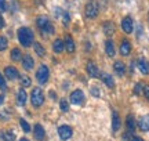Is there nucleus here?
I'll return each mask as SVG.
<instances>
[{
    "label": "nucleus",
    "instance_id": "33",
    "mask_svg": "<svg viewBox=\"0 0 149 141\" xmlns=\"http://www.w3.org/2000/svg\"><path fill=\"white\" fill-rule=\"evenodd\" d=\"M0 90H3V91H6L7 90V83H6L4 77H3V75L0 73Z\"/></svg>",
    "mask_w": 149,
    "mask_h": 141
},
{
    "label": "nucleus",
    "instance_id": "10",
    "mask_svg": "<svg viewBox=\"0 0 149 141\" xmlns=\"http://www.w3.org/2000/svg\"><path fill=\"white\" fill-rule=\"evenodd\" d=\"M33 133H35L36 140H39V141H43L44 140V137H46V131H44V129H43V126L40 125V123L35 125V130H33Z\"/></svg>",
    "mask_w": 149,
    "mask_h": 141
},
{
    "label": "nucleus",
    "instance_id": "29",
    "mask_svg": "<svg viewBox=\"0 0 149 141\" xmlns=\"http://www.w3.org/2000/svg\"><path fill=\"white\" fill-rule=\"evenodd\" d=\"M8 46V42H7V38L4 36H0V51H4Z\"/></svg>",
    "mask_w": 149,
    "mask_h": 141
},
{
    "label": "nucleus",
    "instance_id": "22",
    "mask_svg": "<svg viewBox=\"0 0 149 141\" xmlns=\"http://www.w3.org/2000/svg\"><path fill=\"white\" fill-rule=\"evenodd\" d=\"M105 51H107V54L109 55V57H113L115 55V44H113V42L112 40H107V43H105Z\"/></svg>",
    "mask_w": 149,
    "mask_h": 141
},
{
    "label": "nucleus",
    "instance_id": "15",
    "mask_svg": "<svg viewBox=\"0 0 149 141\" xmlns=\"http://www.w3.org/2000/svg\"><path fill=\"white\" fill-rule=\"evenodd\" d=\"M138 127H139V130H142V131L149 130V115H144V116L139 119Z\"/></svg>",
    "mask_w": 149,
    "mask_h": 141
},
{
    "label": "nucleus",
    "instance_id": "32",
    "mask_svg": "<svg viewBox=\"0 0 149 141\" xmlns=\"http://www.w3.org/2000/svg\"><path fill=\"white\" fill-rule=\"evenodd\" d=\"M59 108H61V111H64V112H68V111H69V104L66 103L65 100H62V101L59 103Z\"/></svg>",
    "mask_w": 149,
    "mask_h": 141
},
{
    "label": "nucleus",
    "instance_id": "6",
    "mask_svg": "<svg viewBox=\"0 0 149 141\" xmlns=\"http://www.w3.org/2000/svg\"><path fill=\"white\" fill-rule=\"evenodd\" d=\"M72 133H73V131L70 129V126H68V125H62L58 127V136L62 141L69 140L70 137H72Z\"/></svg>",
    "mask_w": 149,
    "mask_h": 141
},
{
    "label": "nucleus",
    "instance_id": "20",
    "mask_svg": "<svg viewBox=\"0 0 149 141\" xmlns=\"http://www.w3.org/2000/svg\"><path fill=\"white\" fill-rule=\"evenodd\" d=\"M126 126H127V131L133 133L135 130V120H134L133 115H127V119H126Z\"/></svg>",
    "mask_w": 149,
    "mask_h": 141
},
{
    "label": "nucleus",
    "instance_id": "39",
    "mask_svg": "<svg viewBox=\"0 0 149 141\" xmlns=\"http://www.w3.org/2000/svg\"><path fill=\"white\" fill-rule=\"evenodd\" d=\"M1 28H4V20H3V17L0 15V29Z\"/></svg>",
    "mask_w": 149,
    "mask_h": 141
},
{
    "label": "nucleus",
    "instance_id": "8",
    "mask_svg": "<svg viewBox=\"0 0 149 141\" xmlns=\"http://www.w3.org/2000/svg\"><path fill=\"white\" fill-rule=\"evenodd\" d=\"M122 29L126 33H131L134 29V22L133 20L130 18V17H126V18H123L122 21Z\"/></svg>",
    "mask_w": 149,
    "mask_h": 141
},
{
    "label": "nucleus",
    "instance_id": "23",
    "mask_svg": "<svg viewBox=\"0 0 149 141\" xmlns=\"http://www.w3.org/2000/svg\"><path fill=\"white\" fill-rule=\"evenodd\" d=\"M102 80H104V83H105L107 87H109V89H113V87H115V82H113V77H112L111 75L102 73Z\"/></svg>",
    "mask_w": 149,
    "mask_h": 141
},
{
    "label": "nucleus",
    "instance_id": "18",
    "mask_svg": "<svg viewBox=\"0 0 149 141\" xmlns=\"http://www.w3.org/2000/svg\"><path fill=\"white\" fill-rule=\"evenodd\" d=\"M65 49H66V51L68 53H73L74 51V42L73 39H72V36H65Z\"/></svg>",
    "mask_w": 149,
    "mask_h": 141
},
{
    "label": "nucleus",
    "instance_id": "9",
    "mask_svg": "<svg viewBox=\"0 0 149 141\" xmlns=\"http://www.w3.org/2000/svg\"><path fill=\"white\" fill-rule=\"evenodd\" d=\"M4 75L7 76V79H10V80H14V79H17V77H19L18 69L14 68V66H6Z\"/></svg>",
    "mask_w": 149,
    "mask_h": 141
},
{
    "label": "nucleus",
    "instance_id": "3",
    "mask_svg": "<svg viewBox=\"0 0 149 141\" xmlns=\"http://www.w3.org/2000/svg\"><path fill=\"white\" fill-rule=\"evenodd\" d=\"M31 103H32L33 107H42L43 103H44V94H43L42 89H39V87H35L32 90V94H31Z\"/></svg>",
    "mask_w": 149,
    "mask_h": 141
},
{
    "label": "nucleus",
    "instance_id": "21",
    "mask_svg": "<svg viewBox=\"0 0 149 141\" xmlns=\"http://www.w3.org/2000/svg\"><path fill=\"white\" fill-rule=\"evenodd\" d=\"M53 49H54V51H55L57 54H59V53H62V51H64V49H65L64 42H62L61 39H57V40L54 42V44H53Z\"/></svg>",
    "mask_w": 149,
    "mask_h": 141
},
{
    "label": "nucleus",
    "instance_id": "4",
    "mask_svg": "<svg viewBox=\"0 0 149 141\" xmlns=\"http://www.w3.org/2000/svg\"><path fill=\"white\" fill-rule=\"evenodd\" d=\"M48 77H50V70L46 65H40L39 69L36 72V79L40 84H46L48 82Z\"/></svg>",
    "mask_w": 149,
    "mask_h": 141
},
{
    "label": "nucleus",
    "instance_id": "26",
    "mask_svg": "<svg viewBox=\"0 0 149 141\" xmlns=\"http://www.w3.org/2000/svg\"><path fill=\"white\" fill-rule=\"evenodd\" d=\"M21 58H22V55H21L19 49H13L11 50V60L13 61H19Z\"/></svg>",
    "mask_w": 149,
    "mask_h": 141
},
{
    "label": "nucleus",
    "instance_id": "24",
    "mask_svg": "<svg viewBox=\"0 0 149 141\" xmlns=\"http://www.w3.org/2000/svg\"><path fill=\"white\" fill-rule=\"evenodd\" d=\"M104 32L107 33V36H112L115 33V25H113V22H105L104 24Z\"/></svg>",
    "mask_w": 149,
    "mask_h": 141
},
{
    "label": "nucleus",
    "instance_id": "34",
    "mask_svg": "<svg viewBox=\"0 0 149 141\" xmlns=\"http://www.w3.org/2000/svg\"><path fill=\"white\" fill-rule=\"evenodd\" d=\"M142 93H144L145 98L149 101V84H145V86H144V91H142Z\"/></svg>",
    "mask_w": 149,
    "mask_h": 141
},
{
    "label": "nucleus",
    "instance_id": "25",
    "mask_svg": "<svg viewBox=\"0 0 149 141\" xmlns=\"http://www.w3.org/2000/svg\"><path fill=\"white\" fill-rule=\"evenodd\" d=\"M33 49H35V51H36L37 55H40V57H44L46 51H44V47H43L40 43H33Z\"/></svg>",
    "mask_w": 149,
    "mask_h": 141
},
{
    "label": "nucleus",
    "instance_id": "30",
    "mask_svg": "<svg viewBox=\"0 0 149 141\" xmlns=\"http://www.w3.org/2000/svg\"><path fill=\"white\" fill-rule=\"evenodd\" d=\"M19 123H21L22 130L25 131V133H29V131H31V126H29V123H28L25 119H21V120H19Z\"/></svg>",
    "mask_w": 149,
    "mask_h": 141
},
{
    "label": "nucleus",
    "instance_id": "31",
    "mask_svg": "<svg viewBox=\"0 0 149 141\" xmlns=\"http://www.w3.org/2000/svg\"><path fill=\"white\" fill-rule=\"evenodd\" d=\"M21 83L24 87H29L32 84V80H31V77L29 76H22L21 77Z\"/></svg>",
    "mask_w": 149,
    "mask_h": 141
},
{
    "label": "nucleus",
    "instance_id": "5",
    "mask_svg": "<svg viewBox=\"0 0 149 141\" xmlns=\"http://www.w3.org/2000/svg\"><path fill=\"white\" fill-rule=\"evenodd\" d=\"M86 101L84 94L81 90H74L72 94H70V103L73 105H83Z\"/></svg>",
    "mask_w": 149,
    "mask_h": 141
},
{
    "label": "nucleus",
    "instance_id": "27",
    "mask_svg": "<svg viewBox=\"0 0 149 141\" xmlns=\"http://www.w3.org/2000/svg\"><path fill=\"white\" fill-rule=\"evenodd\" d=\"M3 140L4 141H14L15 140V134H14V131H11V130L4 131V133H3Z\"/></svg>",
    "mask_w": 149,
    "mask_h": 141
},
{
    "label": "nucleus",
    "instance_id": "38",
    "mask_svg": "<svg viewBox=\"0 0 149 141\" xmlns=\"http://www.w3.org/2000/svg\"><path fill=\"white\" fill-rule=\"evenodd\" d=\"M64 21H65V24L69 22V14H68V13H65L64 14Z\"/></svg>",
    "mask_w": 149,
    "mask_h": 141
},
{
    "label": "nucleus",
    "instance_id": "1",
    "mask_svg": "<svg viewBox=\"0 0 149 141\" xmlns=\"http://www.w3.org/2000/svg\"><path fill=\"white\" fill-rule=\"evenodd\" d=\"M18 40L24 47H29L33 43V32L29 28H19L18 29Z\"/></svg>",
    "mask_w": 149,
    "mask_h": 141
},
{
    "label": "nucleus",
    "instance_id": "2",
    "mask_svg": "<svg viewBox=\"0 0 149 141\" xmlns=\"http://www.w3.org/2000/svg\"><path fill=\"white\" fill-rule=\"evenodd\" d=\"M36 24H37V28L40 29V32H42L44 36L54 33V28H53V25H51V22L48 21L47 17H39L36 20Z\"/></svg>",
    "mask_w": 149,
    "mask_h": 141
},
{
    "label": "nucleus",
    "instance_id": "14",
    "mask_svg": "<svg viewBox=\"0 0 149 141\" xmlns=\"http://www.w3.org/2000/svg\"><path fill=\"white\" fill-rule=\"evenodd\" d=\"M33 65H35V61H33V58L29 54H26L22 58V66H24V69L31 70L33 68Z\"/></svg>",
    "mask_w": 149,
    "mask_h": 141
},
{
    "label": "nucleus",
    "instance_id": "12",
    "mask_svg": "<svg viewBox=\"0 0 149 141\" xmlns=\"http://www.w3.org/2000/svg\"><path fill=\"white\" fill-rule=\"evenodd\" d=\"M26 91L24 90V89H21V90H18V93H17V104L19 105V107H24L25 104H26Z\"/></svg>",
    "mask_w": 149,
    "mask_h": 141
},
{
    "label": "nucleus",
    "instance_id": "41",
    "mask_svg": "<svg viewBox=\"0 0 149 141\" xmlns=\"http://www.w3.org/2000/svg\"><path fill=\"white\" fill-rule=\"evenodd\" d=\"M50 97H51V98H55V94H54V91H50Z\"/></svg>",
    "mask_w": 149,
    "mask_h": 141
},
{
    "label": "nucleus",
    "instance_id": "19",
    "mask_svg": "<svg viewBox=\"0 0 149 141\" xmlns=\"http://www.w3.org/2000/svg\"><path fill=\"white\" fill-rule=\"evenodd\" d=\"M112 129H113V131H117L120 129V118H119V114L115 111L112 114Z\"/></svg>",
    "mask_w": 149,
    "mask_h": 141
},
{
    "label": "nucleus",
    "instance_id": "11",
    "mask_svg": "<svg viewBox=\"0 0 149 141\" xmlns=\"http://www.w3.org/2000/svg\"><path fill=\"white\" fill-rule=\"evenodd\" d=\"M137 65H138V69L141 70V73H144V75L149 73V62L145 58H139L137 61Z\"/></svg>",
    "mask_w": 149,
    "mask_h": 141
},
{
    "label": "nucleus",
    "instance_id": "36",
    "mask_svg": "<svg viewBox=\"0 0 149 141\" xmlns=\"http://www.w3.org/2000/svg\"><path fill=\"white\" fill-rule=\"evenodd\" d=\"M0 10L1 11L7 10V3H6V0H0Z\"/></svg>",
    "mask_w": 149,
    "mask_h": 141
},
{
    "label": "nucleus",
    "instance_id": "42",
    "mask_svg": "<svg viewBox=\"0 0 149 141\" xmlns=\"http://www.w3.org/2000/svg\"><path fill=\"white\" fill-rule=\"evenodd\" d=\"M19 141H29V140H26V138H21Z\"/></svg>",
    "mask_w": 149,
    "mask_h": 141
},
{
    "label": "nucleus",
    "instance_id": "37",
    "mask_svg": "<svg viewBox=\"0 0 149 141\" xmlns=\"http://www.w3.org/2000/svg\"><path fill=\"white\" fill-rule=\"evenodd\" d=\"M128 141H144V140H142V138H141V137L133 136V137H131V138H130V140H128Z\"/></svg>",
    "mask_w": 149,
    "mask_h": 141
},
{
    "label": "nucleus",
    "instance_id": "7",
    "mask_svg": "<svg viewBox=\"0 0 149 141\" xmlns=\"http://www.w3.org/2000/svg\"><path fill=\"white\" fill-rule=\"evenodd\" d=\"M86 15L88 17V18H95L98 15V7H97L95 3L90 1L88 4L86 6Z\"/></svg>",
    "mask_w": 149,
    "mask_h": 141
},
{
    "label": "nucleus",
    "instance_id": "40",
    "mask_svg": "<svg viewBox=\"0 0 149 141\" xmlns=\"http://www.w3.org/2000/svg\"><path fill=\"white\" fill-rule=\"evenodd\" d=\"M3 103H4V96H3V94H0V105H1Z\"/></svg>",
    "mask_w": 149,
    "mask_h": 141
},
{
    "label": "nucleus",
    "instance_id": "16",
    "mask_svg": "<svg viewBox=\"0 0 149 141\" xmlns=\"http://www.w3.org/2000/svg\"><path fill=\"white\" fill-rule=\"evenodd\" d=\"M113 69H115V72L117 73V76H123L126 73V65L123 64L122 61H116V62L113 64Z\"/></svg>",
    "mask_w": 149,
    "mask_h": 141
},
{
    "label": "nucleus",
    "instance_id": "35",
    "mask_svg": "<svg viewBox=\"0 0 149 141\" xmlns=\"http://www.w3.org/2000/svg\"><path fill=\"white\" fill-rule=\"evenodd\" d=\"M91 93H93V96L100 97V89L98 87H91Z\"/></svg>",
    "mask_w": 149,
    "mask_h": 141
},
{
    "label": "nucleus",
    "instance_id": "28",
    "mask_svg": "<svg viewBox=\"0 0 149 141\" xmlns=\"http://www.w3.org/2000/svg\"><path fill=\"white\" fill-rule=\"evenodd\" d=\"M142 91H144V83L139 82V83H137L135 87H134V94H135V96H139Z\"/></svg>",
    "mask_w": 149,
    "mask_h": 141
},
{
    "label": "nucleus",
    "instance_id": "13",
    "mask_svg": "<svg viewBox=\"0 0 149 141\" xmlns=\"http://www.w3.org/2000/svg\"><path fill=\"white\" fill-rule=\"evenodd\" d=\"M87 73L91 76V77H98L100 76V70H98V66L94 64V62H88L87 64Z\"/></svg>",
    "mask_w": 149,
    "mask_h": 141
},
{
    "label": "nucleus",
    "instance_id": "17",
    "mask_svg": "<svg viewBox=\"0 0 149 141\" xmlns=\"http://www.w3.org/2000/svg\"><path fill=\"white\" fill-rule=\"evenodd\" d=\"M131 53V44L128 40H123L120 44V54L122 55H128Z\"/></svg>",
    "mask_w": 149,
    "mask_h": 141
}]
</instances>
